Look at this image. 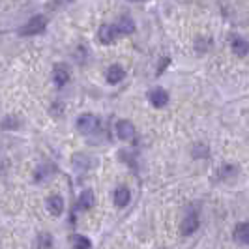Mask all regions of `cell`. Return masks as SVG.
Wrapping results in <instances>:
<instances>
[{"label": "cell", "mask_w": 249, "mask_h": 249, "mask_svg": "<svg viewBox=\"0 0 249 249\" xmlns=\"http://www.w3.org/2000/svg\"><path fill=\"white\" fill-rule=\"evenodd\" d=\"M45 26H47V17L45 15H36V17H32L21 28V36H36V34H41L45 30Z\"/></svg>", "instance_id": "obj_1"}, {"label": "cell", "mask_w": 249, "mask_h": 249, "mask_svg": "<svg viewBox=\"0 0 249 249\" xmlns=\"http://www.w3.org/2000/svg\"><path fill=\"white\" fill-rule=\"evenodd\" d=\"M98 127H100L98 116H94V114H90V112H85V114H81V116L77 118V129H79L83 135L94 133Z\"/></svg>", "instance_id": "obj_2"}, {"label": "cell", "mask_w": 249, "mask_h": 249, "mask_svg": "<svg viewBox=\"0 0 249 249\" xmlns=\"http://www.w3.org/2000/svg\"><path fill=\"white\" fill-rule=\"evenodd\" d=\"M197 229H199V215H197V212L191 210V212L184 217L182 227H180V232H182L184 236H189V234H193Z\"/></svg>", "instance_id": "obj_3"}, {"label": "cell", "mask_w": 249, "mask_h": 249, "mask_svg": "<svg viewBox=\"0 0 249 249\" xmlns=\"http://www.w3.org/2000/svg\"><path fill=\"white\" fill-rule=\"evenodd\" d=\"M135 125L131 124L129 120H120L116 122V135L122 141H133L135 139Z\"/></svg>", "instance_id": "obj_4"}, {"label": "cell", "mask_w": 249, "mask_h": 249, "mask_svg": "<svg viewBox=\"0 0 249 249\" xmlns=\"http://www.w3.org/2000/svg\"><path fill=\"white\" fill-rule=\"evenodd\" d=\"M148 100L154 107H165L169 103V94L163 88H152L148 92Z\"/></svg>", "instance_id": "obj_5"}, {"label": "cell", "mask_w": 249, "mask_h": 249, "mask_svg": "<svg viewBox=\"0 0 249 249\" xmlns=\"http://www.w3.org/2000/svg\"><path fill=\"white\" fill-rule=\"evenodd\" d=\"M53 79H54L56 87L68 85V81H70V68L66 64H56L54 70H53Z\"/></svg>", "instance_id": "obj_6"}, {"label": "cell", "mask_w": 249, "mask_h": 249, "mask_svg": "<svg viewBox=\"0 0 249 249\" xmlns=\"http://www.w3.org/2000/svg\"><path fill=\"white\" fill-rule=\"evenodd\" d=\"M98 37L103 45H111L112 41L118 37V30L114 25H103L100 26V32H98Z\"/></svg>", "instance_id": "obj_7"}, {"label": "cell", "mask_w": 249, "mask_h": 249, "mask_svg": "<svg viewBox=\"0 0 249 249\" xmlns=\"http://www.w3.org/2000/svg\"><path fill=\"white\" fill-rule=\"evenodd\" d=\"M114 26H116L118 34H124V36H129V34H133V32H135V21H133L129 15L120 17V19H118V23H116Z\"/></svg>", "instance_id": "obj_8"}, {"label": "cell", "mask_w": 249, "mask_h": 249, "mask_svg": "<svg viewBox=\"0 0 249 249\" xmlns=\"http://www.w3.org/2000/svg\"><path fill=\"white\" fill-rule=\"evenodd\" d=\"M232 236H234V240H236L240 246H249V221L238 223Z\"/></svg>", "instance_id": "obj_9"}, {"label": "cell", "mask_w": 249, "mask_h": 249, "mask_svg": "<svg viewBox=\"0 0 249 249\" xmlns=\"http://www.w3.org/2000/svg\"><path fill=\"white\" fill-rule=\"evenodd\" d=\"M124 77H125L124 68H120L118 64H112L111 68L107 70V73H105V79H107V83H109V85H118Z\"/></svg>", "instance_id": "obj_10"}, {"label": "cell", "mask_w": 249, "mask_h": 249, "mask_svg": "<svg viewBox=\"0 0 249 249\" xmlns=\"http://www.w3.org/2000/svg\"><path fill=\"white\" fill-rule=\"evenodd\" d=\"M79 208L81 210H90L94 204H96V197H94V191L92 189H85L81 195H79V200H77Z\"/></svg>", "instance_id": "obj_11"}, {"label": "cell", "mask_w": 249, "mask_h": 249, "mask_svg": "<svg viewBox=\"0 0 249 249\" xmlns=\"http://www.w3.org/2000/svg\"><path fill=\"white\" fill-rule=\"evenodd\" d=\"M129 200H131V193H129L127 187H118V189L114 191V204H116L118 208H125V206L129 204Z\"/></svg>", "instance_id": "obj_12"}, {"label": "cell", "mask_w": 249, "mask_h": 249, "mask_svg": "<svg viewBox=\"0 0 249 249\" xmlns=\"http://www.w3.org/2000/svg\"><path fill=\"white\" fill-rule=\"evenodd\" d=\"M47 210L53 215H60L64 212V199L60 195H51L47 199Z\"/></svg>", "instance_id": "obj_13"}, {"label": "cell", "mask_w": 249, "mask_h": 249, "mask_svg": "<svg viewBox=\"0 0 249 249\" xmlns=\"http://www.w3.org/2000/svg\"><path fill=\"white\" fill-rule=\"evenodd\" d=\"M231 47H232V53L236 56H246L249 53V43L246 39H242V37H234L232 43H231Z\"/></svg>", "instance_id": "obj_14"}, {"label": "cell", "mask_w": 249, "mask_h": 249, "mask_svg": "<svg viewBox=\"0 0 249 249\" xmlns=\"http://www.w3.org/2000/svg\"><path fill=\"white\" fill-rule=\"evenodd\" d=\"M71 246H73V249H90L92 248L90 240H88L87 236H83V234H73V236H71Z\"/></svg>", "instance_id": "obj_15"}, {"label": "cell", "mask_w": 249, "mask_h": 249, "mask_svg": "<svg viewBox=\"0 0 249 249\" xmlns=\"http://www.w3.org/2000/svg\"><path fill=\"white\" fill-rule=\"evenodd\" d=\"M53 248V236L49 232H41L37 236V249H51Z\"/></svg>", "instance_id": "obj_16"}, {"label": "cell", "mask_w": 249, "mask_h": 249, "mask_svg": "<svg viewBox=\"0 0 249 249\" xmlns=\"http://www.w3.org/2000/svg\"><path fill=\"white\" fill-rule=\"evenodd\" d=\"M53 171H54V169H53L51 165H43V167H39V171L36 173V180H37V182H41V180H43V176L47 178V176H49V173H53Z\"/></svg>", "instance_id": "obj_17"}, {"label": "cell", "mask_w": 249, "mask_h": 249, "mask_svg": "<svg viewBox=\"0 0 249 249\" xmlns=\"http://www.w3.org/2000/svg\"><path fill=\"white\" fill-rule=\"evenodd\" d=\"M15 127H19V122H17L13 116H8V118L2 122V129H15Z\"/></svg>", "instance_id": "obj_18"}, {"label": "cell", "mask_w": 249, "mask_h": 249, "mask_svg": "<svg viewBox=\"0 0 249 249\" xmlns=\"http://www.w3.org/2000/svg\"><path fill=\"white\" fill-rule=\"evenodd\" d=\"M129 2H142V0H129Z\"/></svg>", "instance_id": "obj_19"}]
</instances>
